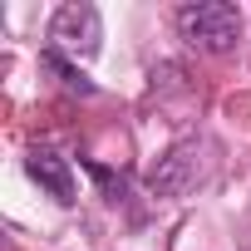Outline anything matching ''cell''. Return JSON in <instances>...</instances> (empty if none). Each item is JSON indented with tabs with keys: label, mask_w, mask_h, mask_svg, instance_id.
Instances as JSON below:
<instances>
[{
	"label": "cell",
	"mask_w": 251,
	"mask_h": 251,
	"mask_svg": "<svg viewBox=\"0 0 251 251\" xmlns=\"http://www.w3.org/2000/svg\"><path fill=\"white\" fill-rule=\"evenodd\" d=\"M40 64H45V69H54V74L64 79V89H74V94H94V79H89V74H84V69H79L69 54H59V50H45V54H40Z\"/></svg>",
	"instance_id": "cell-5"
},
{
	"label": "cell",
	"mask_w": 251,
	"mask_h": 251,
	"mask_svg": "<svg viewBox=\"0 0 251 251\" xmlns=\"http://www.w3.org/2000/svg\"><path fill=\"white\" fill-rule=\"evenodd\" d=\"M103 40V20L94 5H84V0H74V5H59L54 20H50V50L59 54H94Z\"/></svg>",
	"instance_id": "cell-3"
},
{
	"label": "cell",
	"mask_w": 251,
	"mask_h": 251,
	"mask_svg": "<svg viewBox=\"0 0 251 251\" xmlns=\"http://www.w3.org/2000/svg\"><path fill=\"white\" fill-rule=\"evenodd\" d=\"M25 173H30L54 202H74V173H69V163H64L54 148H35V153L25 158Z\"/></svg>",
	"instance_id": "cell-4"
},
{
	"label": "cell",
	"mask_w": 251,
	"mask_h": 251,
	"mask_svg": "<svg viewBox=\"0 0 251 251\" xmlns=\"http://www.w3.org/2000/svg\"><path fill=\"white\" fill-rule=\"evenodd\" d=\"M207 173H212V143L207 138H177L148 168V192L153 197H187Z\"/></svg>",
	"instance_id": "cell-1"
},
{
	"label": "cell",
	"mask_w": 251,
	"mask_h": 251,
	"mask_svg": "<svg viewBox=\"0 0 251 251\" xmlns=\"http://www.w3.org/2000/svg\"><path fill=\"white\" fill-rule=\"evenodd\" d=\"M177 35L192 50L226 54L241 40V15H236V5H226V0H197V5H182L177 10Z\"/></svg>",
	"instance_id": "cell-2"
},
{
	"label": "cell",
	"mask_w": 251,
	"mask_h": 251,
	"mask_svg": "<svg viewBox=\"0 0 251 251\" xmlns=\"http://www.w3.org/2000/svg\"><path fill=\"white\" fill-rule=\"evenodd\" d=\"M84 168L103 182V197H108V202H118V197H123V177H113V173H108V168H99V163H84Z\"/></svg>",
	"instance_id": "cell-6"
}]
</instances>
